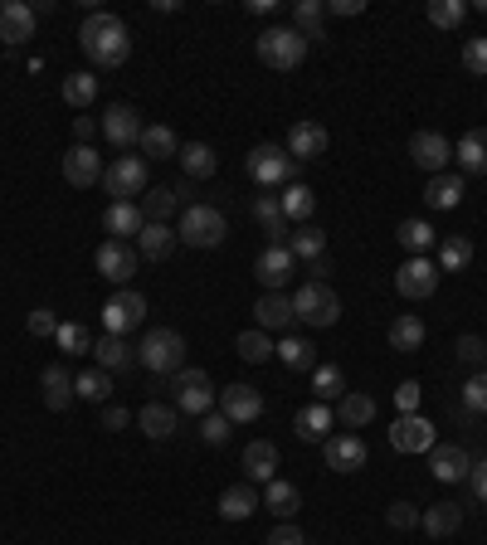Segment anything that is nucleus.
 Masks as SVG:
<instances>
[{"instance_id":"obj_12","label":"nucleus","mask_w":487,"mask_h":545,"mask_svg":"<svg viewBox=\"0 0 487 545\" xmlns=\"http://www.w3.org/2000/svg\"><path fill=\"white\" fill-rule=\"evenodd\" d=\"M434 443H439V434H434V424L424 414H400L395 429H390V448L395 453H429Z\"/></svg>"},{"instance_id":"obj_47","label":"nucleus","mask_w":487,"mask_h":545,"mask_svg":"<svg viewBox=\"0 0 487 545\" xmlns=\"http://www.w3.org/2000/svg\"><path fill=\"white\" fill-rule=\"evenodd\" d=\"M288 254L307 258V263H312V258H322V254H327V234H322V229H312V224H302V229L288 234Z\"/></svg>"},{"instance_id":"obj_28","label":"nucleus","mask_w":487,"mask_h":545,"mask_svg":"<svg viewBox=\"0 0 487 545\" xmlns=\"http://www.w3.org/2000/svg\"><path fill=\"white\" fill-rule=\"evenodd\" d=\"M273 473H278V448L268 438H254L244 448V477L249 482H273Z\"/></svg>"},{"instance_id":"obj_13","label":"nucleus","mask_w":487,"mask_h":545,"mask_svg":"<svg viewBox=\"0 0 487 545\" xmlns=\"http://www.w3.org/2000/svg\"><path fill=\"white\" fill-rule=\"evenodd\" d=\"M410 156H414V166H424L429 176H444L449 161H453V142L444 137V132H414Z\"/></svg>"},{"instance_id":"obj_10","label":"nucleus","mask_w":487,"mask_h":545,"mask_svg":"<svg viewBox=\"0 0 487 545\" xmlns=\"http://www.w3.org/2000/svg\"><path fill=\"white\" fill-rule=\"evenodd\" d=\"M434 288H439V263L434 258H405L400 263V273H395V292L400 297L424 302V297H434Z\"/></svg>"},{"instance_id":"obj_41","label":"nucleus","mask_w":487,"mask_h":545,"mask_svg":"<svg viewBox=\"0 0 487 545\" xmlns=\"http://www.w3.org/2000/svg\"><path fill=\"white\" fill-rule=\"evenodd\" d=\"M273 356L288 365V370H312V365H317V346H312L307 336H283V341L273 346Z\"/></svg>"},{"instance_id":"obj_4","label":"nucleus","mask_w":487,"mask_h":545,"mask_svg":"<svg viewBox=\"0 0 487 545\" xmlns=\"http://www.w3.org/2000/svg\"><path fill=\"white\" fill-rule=\"evenodd\" d=\"M225 234H229V219L215 205H186V215L176 224V239L190 244V249H220Z\"/></svg>"},{"instance_id":"obj_44","label":"nucleus","mask_w":487,"mask_h":545,"mask_svg":"<svg viewBox=\"0 0 487 545\" xmlns=\"http://www.w3.org/2000/svg\"><path fill=\"white\" fill-rule=\"evenodd\" d=\"M390 346H395L400 356L419 351V346H424V322L410 317V312H405V317H395V322H390Z\"/></svg>"},{"instance_id":"obj_57","label":"nucleus","mask_w":487,"mask_h":545,"mask_svg":"<svg viewBox=\"0 0 487 545\" xmlns=\"http://www.w3.org/2000/svg\"><path fill=\"white\" fill-rule=\"evenodd\" d=\"M463 69L478 73V78H487V39H483V35L463 44Z\"/></svg>"},{"instance_id":"obj_37","label":"nucleus","mask_w":487,"mask_h":545,"mask_svg":"<svg viewBox=\"0 0 487 545\" xmlns=\"http://www.w3.org/2000/svg\"><path fill=\"white\" fill-rule=\"evenodd\" d=\"M93 361L103 365V370H127V365L137 361V351L127 346V336H108L103 331V341H93Z\"/></svg>"},{"instance_id":"obj_33","label":"nucleus","mask_w":487,"mask_h":545,"mask_svg":"<svg viewBox=\"0 0 487 545\" xmlns=\"http://www.w3.org/2000/svg\"><path fill=\"white\" fill-rule=\"evenodd\" d=\"M375 419V400L371 395H361V390H346L337 400V424L341 429H366Z\"/></svg>"},{"instance_id":"obj_60","label":"nucleus","mask_w":487,"mask_h":545,"mask_svg":"<svg viewBox=\"0 0 487 545\" xmlns=\"http://www.w3.org/2000/svg\"><path fill=\"white\" fill-rule=\"evenodd\" d=\"M263 545H307V541H302V531L293 526V521H278V526L268 531V541H263Z\"/></svg>"},{"instance_id":"obj_1","label":"nucleus","mask_w":487,"mask_h":545,"mask_svg":"<svg viewBox=\"0 0 487 545\" xmlns=\"http://www.w3.org/2000/svg\"><path fill=\"white\" fill-rule=\"evenodd\" d=\"M78 44H83L88 64H98V69H122L127 54H132V35L113 10H93L78 30Z\"/></svg>"},{"instance_id":"obj_40","label":"nucleus","mask_w":487,"mask_h":545,"mask_svg":"<svg viewBox=\"0 0 487 545\" xmlns=\"http://www.w3.org/2000/svg\"><path fill=\"white\" fill-rule=\"evenodd\" d=\"M322 15H327V5H322V0H298V5H293V30H298L307 44L327 39V30H322Z\"/></svg>"},{"instance_id":"obj_59","label":"nucleus","mask_w":487,"mask_h":545,"mask_svg":"<svg viewBox=\"0 0 487 545\" xmlns=\"http://www.w3.org/2000/svg\"><path fill=\"white\" fill-rule=\"evenodd\" d=\"M54 331H59V317L49 307H35L30 312V336H54Z\"/></svg>"},{"instance_id":"obj_42","label":"nucleus","mask_w":487,"mask_h":545,"mask_svg":"<svg viewBox=\"0 0 487 545\" xmlns=\"http://www.w3.org/2000/svg\"><path fill=\"white\" fill-rule=\"evenodd\" d=\"M74 395H78V400H88V404H108V395H113L108 370H103V365H93V370L74 375Z\"/></svg>"},{"instance_id":"obj_52","label":"nucleus","mask_w":487,"mask_h":545,"mask_svg":"<svg viewBox=\"0 0 487 545\" xmlns=\"http://www.w3.org/2000/svg\"><path fill=\"white\" fill-rule=\"evenodd\" d=\"M54 341H59L64 356H88V351H93V341H88V327H83V322H59Z\"/></svg>"},{"instance_id":"obj_3","label":"nucleus","mask_w":487,"mask_h":545,"mask_svg":"<svg viewBox=\"0 0 487 545\" xmlns=\"http://www.w3.org/2000/svg\"><path fill=\"white\" fill-rule=\"evenodd\" d=\"M254 49H259V59L268 64V69H278V73H288V69H298L302 59H307V39L293 30V25H268L259 39H254Z\"/></svg>"},{"instance_id":"obj_26","label":"nucleus","mask_w":487,"mask_h":545,"mask_svg":"<svg viewBox=\"0 0 487 545\" xmlns=\"http://www.w3.org/2000/svg\"><path fill=\"white\" fill-rule=\"evenodd\" d=\"M254 219L263 224L268 244H288V215H283V195H259V200H254Z\"/></svg>"},{"instance_id":"obj_46","label":"nucleus","mask_w":487,"mask_h":545,"mask_svg":"<svg viewBox=\"0 0 487 545\" xmlns=\"http://www.w3.org/2000/svg\"><path fill=\"white\" fill-rule=\"evenodd\" d=\"M424 15H429L434 30H458V25L468 20V0H429Z\"/></svg>"},{"instance_id":"obj_35","label":"nucleus","mask_w":487,"mask_h":545,"mask_svg":"<svg viewBox=\"0 0 487 545\" xmlns=\"http://www.w3.org/2000/svg\"><path fill=\"white\" fill-rule=\"evenodd\" d=\"M458 200H463V176H453V171L429 176V185H424V205L429 210H453Z\"/></svg>"},{"instance_id":"obj_16","label":"nucleus","mask_w":487,"mask_h":545,"mask_svg":"<svg viewBox=\"0 0 487 545\" xmlns=\"http://www.w3.org/2000/svg\"><path fill=\"white\" fill-rule=\"evenodd\" d=\"M429 473H434V482H468L473 458H468V448H458V443H434V448H429Z\"/></svg>"},{"instance_id":"obj_55","label":"nucleus","mask_w":487,"mask_h":545,"mask_svg":"<svg viewBox=\"0 0 487 545\" xmlns=\"http://www.w3.org/2000/svg\"><path fill=\"white\" fill-rule=\"evenodd\" d=\"M229 429H234V424H229L225 414H205V419H200V438H205L210 448H225V443H229Z\"/></svg>"},{"instance_id":"obj_30","label":"nucleus","mask_w":487,"mask_h":545,"mask_svg":"<svg viewBox=\"0 0 487 545\" xmlns=\"http://www.w3.org/2000/svg\"><path fill=\"white\" fill-rule=\"evenodd\" d=\"M176 414H181L176 404H142V409H137V429L161 443V438L176 434Z\"/></svg>"},{"instance_id":"obj_19","label":"nucleus","mask_w":487,"mask_h":545,"mask_svg":"<svg viewBox=\"0 0 487 545\" xmlns=\"http://www.w3.org/2000/svg\"><path fill=\"white\" fill-rule=\"evenodd\" d=\"M103 137H108L117 151H127V146L142 142V117H137V108H127V103H113V108L103 112Z\"/></svg>"},{"instance_id":"obj_6","label":"nucleus","mask_w":487,"mask_h":545,"mask_svg":"<svg viewBox=\"0 0 487 545\" xmlns=\"http://www.w3.org/2000/svg\"><path fill=\"white\" fill-rule=\"evenodd\" d=\"M244 166H249V176H254L259 185H268V190H273V185H293V181H298V161H293L283 146H273V142L254 146Z\"/></svg>"},{"instance_id":"obj_22","label":"nucleus","mask_w":487,"mask_h":545,"mask_svg":"<svg viewBox=\"0 0 487 545\" xmlns=\"http://www.w3.org/2000/svg\"><path fill=\"white\" fill-rule=\"evenodd\" d=\"M453 161H458L463 181L468 176H487V127H468L463 142L453 146Z\"/></svg>"},{"instance_id":"obj_23","label":"nucleus","mask_w":487,"mask_h":545,"mask_svg":"<svg viewBox=\"0 0 487 545\" xmlns=\"http://www.w3.org/2000/svg\"><path fill=\"white\" fill-rule=\"evenodd\" d=\"M0 39L15 49V44H25V39H35V10L25 5V0H5L0 5Z\"/></svg>"},{"instance_id":"obj_7","label":"nucleus","mask_w":487,"mask_h":545,"mask_svg":"<svg viewBox=\"0 0 487 545\" xmlns=\"http://www.w3.org/2000/svg\"><path fill=\"white\" fill-rule=\"evenodd\" d=\"M171 400L181 414H210V404H215V385H210V375L205 370H181V375H171Z\"/></svg>"},{"instance_id":"obj_61","label":"nucleus","mask_w":487,"mask_h":545,"mask_svg":"<svg viewBox=\"0 0 487 545\" xmlns=\"http://www.w3.org/2000/svg\"><path fill=\"white\" fill-rule=\"evenodd\" d=\"M127 424H132V414H127L122 404H108V409H103V429H108V434H117V429H127Z\"/></svg>"},{"instance_id":"obj_27","label":"nucleus","mask_w":487,"mask_h":545,"mask_svg":"<svg viewBox=\"0 0 487 545\" xmlns=\"http://www.w3.org/2000/svg\"><path fill=\"white\" fill-rule=\"evenodd\" d=\"M176 244H181V239H176L171 224H147V229L137 234V254L151 258V263H166V258L176 254Z\"/></svg>"},{"instance_id":"obj_58","label":"nucleus","mask_w":487,"mask_h":545,"mask_svg":"<svg viewBox=\"0 0 487 545\" xmlns=\"http://www.w3.org/2000/svg\"><path fill=\"white\" fill-rule=\"evenodd\" d=\"M419 400H424L419 380H405V385L395 390V404H400V414H419Z\"/></svg>"},{"instance_id":"obj_5","label":"nucleus","mask_w":487,"mask_h":545,"mask_svg":"<svg viewBox=\"0 0 487 545\" xmlns=\"http://www.w3.org/2000/svg\"><path fill=\"white\" fill-rule=\"evenodd\" d=\"M293 322H307V327H337L341 322V297L327 283H302L293 292Z\"/></svg>"},{"instance_id":"obj_39","label":"nucleus","mask_w":487,"mask_h":545,"mask_svg":"<svg viewBox=\"0 0 487 545\" xmlns=\"http://www.w3.org/2000/svg\"><path fill=\"white\" fill-rule=\"evenodd\" d=\"M419 526H424L429 536H453V531L463 526V507H458V502H439V507H424V511H419Z\"/></svg>"},{"instance_id":"obj_2","label":"nucleus","mask_w":487,"mask_h":545,"mask_svg":"<svg viewBox=\"0 0 487 545\" xmlns=\"http://www.w3.org/2000/svg\"><path fill=\"white\" fill-rule=\"evenodd\" d=\"M137 361L147 365L151 375H181L186 370V336L171 327H151L137 346Z\"/></svg>"},{"instance_id":"obj_11","label":"nucleus","mask_w":487,"mask_h":545,"mask_svg":"<svg viewBox=\"0 0 487 545\" xmlns=\"http://www.w3.org/2000/svg\"><path fill=\"white\" fill-rule=\"evenodd\" d=\"M98 273L108 278V283H127L132 273H137V263H142V254H137V244H122V239H103L98 244Z\"/></svg>"},{"instance_id":"obj_53","label":"nucleus","mask_w":487,"mask_h":545,"mask_svg":"<svg viewBox=\"0 0 487 545\" xmlns=\"http://www.w3.org/2000/svg\"><path fill=\"white\" fill-rule=\"evenodd\" d=\"M463 409H468V414H487V365L468 375V385H463Z\"/></svg>"},{"instance_id":"obj_21","label":"nucleus","mask_w":487,"mask_h":545,"mask_svg":"<svg viewBox=\"0 0 487 545\" xmlns=\"http://www.w3.org/2000/svg\"><path fill=\"white\" fill-rule=\"evenodd\" d=\"M103 229H108L113 239H122V244H127V239L137 244V234L147 229V215H142V205H137V200H113V205H108V215H103Z\"/></svg>"},{"instance_id":"obj_62","label":"nucleus","mask_w":487,"mask_h":545,"mask_svg":"<svg viewBox=\"0 0 487 545\" xmlns=\"http://www.w3.org/2000/svg\"><path fill=\"white\" fill-rule=\"evenodd\" d=\"M468 482H473L478 502H487V458H483V463H473V473H468Z\"/></svg>"},{"instance_id":"obj_9","label":"nucleus","mask_w":487,"mask_h":545,"mask_svg":"<svg viewBox=\"0 0 487 545\" xmlns=\"http://www.w3.org/2000/svg\"><path fill=\"white\" fill-rule=\"evenodd\" d=\"M147 322V297L142 292H117V297H108V307H103V331L108 336H127L132 327H142Z\"/></svg>"},{"instance_id":"obj_14","label":"nucleus","mask_w":487,"mask_h":545,"mask_svg":"<svg viewBox=\"0 0 487 545\" xmlns=\"http://www.w3.org/2000/svg\"><path fill=\"white\" fill-rule=\"evenodd\" d=\"M322 453H327V468H332V473H361L366 458H371L361 434H332L322 443Z\"/></svg>"},{"instance_id":"obj_18","label":"nucleus","mask_w":487,"mask_h":545,"mask_svg":"<svg viewBox=\"0 0 487 545\" xmlns=\"http://www.w3.org/2000/svg\"><path fill=\"white\" fill-rule=\"evenodd\" d=\"M327 146H332V137H327L322 122H293V132H288V156H293L298 166L302 161H322Z\"/></svg>"},{"instance_id":"obj_51","label":"nucleus","mask_w":487,"mask_h":545,"mask_svg":"<svg viewBox=\"0 0 487 545\" xmlns=\"http://www.w3.org/2000/svg\"><path fill=\"white\" fill-rule=\"evenodd\" d=\"M273 346H278V341H268V331H239V356H244V361L249 365H263V361H273Z\"/></svg>"},{"instance_id":"obj_54","label":"nucleus","mask_w":487,"mask_h":545,"mask_svg":"<svg viewBox=\"0 0 487 545\" xmlns=\"http://www.w3.org/2000/svg\"><path fill=\"white\" fill-rule=\"evenodd\" d=\"M385 526H390V531H414V526H419V507H414V502H390V507H385Z\"/></svg>"},{"instance_id":"obj_49","label":"nucleus","mask_w":487,"mask_h":545,"mask_svg":"<svg viewBox=\"0 0 487 545\" xmlns=\"http://www.w3.org/2000/svg\"><path fill=\"white\" fill-rule=\"evenodd\" d=\"M176 205H181L176 190H171V185H156L147 200H142V215H147V224H166V219L176 215Z\"/></svg>"},{"instance_id":"obj_64","label":"nucleus","mask_w":487,"mask_h":545,"mask_svg":"<svg viewBox=\"0 0 487 545\" xmlns=\"http://www.w3.org/2000/svg\"><path fill=\"white\" fill-rule=\"evenodd\" d=\"M327 10H332V15H361V10H366V0H332Z\"/></svg>"},{"instance_id":"obj_56","label":"nucleus","mask_w":487,"mask_h":545,"mask_svg":"<svg viewBox=\"0 0 487 545\" xmlns=\"http://www.w3.org/2000/svg\"><path fill=\"white\" fill-rule=\"evenodd\" d=\"M458 361L473 365V370H483L487 365V341L483 336H458Z\"/></svg>"},{"instance_id":"obj_20","label":"nucleus","mask_w":487,"mask_h":545,"mask_svg":"<svg viewBox=\"0 0 487 545\" xmlns=\"http://www.w3.org/2000/svg\"><path fill=\"white\" fill-rule=\"evenodd\" d=\"M220 414L229 424H254L263 414V395L254 385H229V390H220Z\"/></svg>"},{"instance_id":"obj_25","label":"nucleus","mask_w":487,"mask_h":545,"mask_svg":"<svg viewBox=\"0 0 487 545\" xmlns=\"http://www.w3.org/2000/svg\"><path fill=\"white\" fill-rule=\"evenodd\" d=\"M332 424H337V414H332V404H307L298 409V419H293V429H298L302 443H327L332 438Z\"/></svg>"},{"instance_id":"obj_38","label":"nucleus","mask_w":487,"mask_h":545,"mask_svg":"<svg viewBox=\"0 0 487 545\" xmlns=\"http://www.w3.org/2000/svg\"><path fill=\"white\" fill-rule=\"evenodd\" d=\"M263 502H268V511L278 516V521H293L302 507V492L293 487V482H283V477H273L268 482V492H263Z\"/></svg>"},{"instance_id":"obj_36","label":"nucleus","mask_w":487,"mask_h":545,"mask_svg":"<svg viewBox=\"0 0 487 545\" xmlns=\"http://www.w3.org/2000/svg\"><path fill=\"white\" fill-rule=\"evenodd\" d=\"M142 156L147 161H166V156H181V142H176V132L166 127V122H151V127H142Z\"/></svg>"},{"instance_id":"obj_48","label":"nucleus","mask_w":487,"mask_h":545,"mask_svg":"<svg viewBox=\"0 0 487 545\" xmlns=\"http://www.w3.org/2000/svg\"><path fill=\"white\" fill-rule=\"evenodd\" d=\"M473 263V239H463V234H453L439 244V273H463Z\"/></svg>"},{"instance_id":"obj_32","label":"nucleus","mask_w":487,"mask_h":545,"mask_svg":"<svg viewBox=\"0 0 487 545\" xmlns=\"http://www.w3.org/2000/svg\"><path fill=\"white\" fill-rule=\"evenodd\" d=\"M181 171H186V181H210L215 171H220V156L210 151L205 142H190V146H181Z\"/></svg>"},{"instance_id":"obj_63","label":"nucleus","mask_w":487,"mask_h":545,"mask_svg":"<svg viewBox=\"0 0 487 545\" xmlns=\"http://www.w3.org/2000/svg\"><path fill=\"white\" fill-rule=\"evenodd\" d=\"M93 132H98V122H93V117H78V122H74L78 146H88V142H93Z\"/></svg>"},{"instance_id":"obj_43","label":"nucleus","mask_w":487,"mask_h":545,"mask_svg":"<svg viewBox=\"0 0 487 545\" xmlns=\"http://www.w3.org/2000/svg\"><path fill=\"white\" fill-rule=\"evenodd\" d=\"M312 395L317 404H332L346 395V375H341V365H312Z\"/></svg>"},{"instance_id":"obj_45","label":"nucleus","mask_w":487,"mask_h":545,"mask_svg":"<svg viewBox=\"0 0 487 545\" xmlns=\"http://www.w3.org/2000/svg\"><path fill=\"white\" fill-rule=\"evenodd\" d=\"M312 210H317V195H312L307 185H302V181L283 185V215L293 219V224H307V219H312Z\"/></svg>"},{"instance_id":"obj_50","label":"nucleus","mask_w":487,"mask_h":545,"mask_svg":"<svg viewBox=\"0 0 487 545\" xmlns=\"http://www.w3.org/2000/svg\"><path fill=\"white\" fill-rule=\"evenodd\" d=\"M93 98H98V78L93 73H69L64 78V103L69 108H93Z\"/></svg>"},{"instance_id":"obj_24","label":"nucleus","mask_w":487,"mask_h":545,"mask_svg":"<svg viewBox=\"0 0 487 545\" xmlns=\"http://www.w3.org/2000/svg\"><path fill=\"white\" fill-rule=\"evenodd\" d=\"M254 322H259V331H283L288 336V327H293V297L288 292H263L254 302Z\"/></svg>"},{"instance_id":"obj_15","label":"nucleus","mask_w":487,"mask_h":545,"mask_svg":"<svg viewBox=\"0 0 487 545\" xmlns=\"http://www.w3.org/2000/svg\"><path fill=\"white\" fill-rule=\"evenodd\" d=\"M103 156L93 151V146H69L64 151V181L74 185V190H88V185H103Z\"/></svg>"},{"instance_id":"obj_8","label":"nucleus","mask_w":487,"mask_h":545,"mask_svg":"<svg viewBox=\"0 0 487 545\" xmlns=\"http://www.w3.org/2000/svg\"><path fill=\"white\" fill-rule=\"evenodd\" d=\"M103 190L113 200H132L147 190V156H117L113 166L103 171Z\"/></svg>"},{"instance_id":"obj_29","label":"nucleus","mask_w":487,"mask_h":545,"mask_svg":"<svg viewBox=\"0 0 487 545\" xmlns=\"http://www.w3.org/2000/svg\"><path fill=\"white\" fill-rule=\"evenodd\" d=\"M254 511H259V492H254L249 477L234 482V487H225V497H220V516H225V521H249Z\"/></svg>"},{"instance_id":"obj_31","label":"nucleus","mask_w":487,"mask_h":545,"mask_svg":"<svg viewBox=\"0 0 487 545\" xmlns=\"http://www.w3.org/2000/svg\"><path fill=\"white\" fill-rule=\"evenodd\" d=\"M39 385H44V404L59 414V409H69V404L78 400L74 395V375L64 370V365H49L44 375H39Z\"/></svg>"},{"instance_id":"obj_34","label":"nucleus","mask_w":487,"mask_h":545,"mask_svg":"<svg viewBox=\"0 0 487 545\" xmlns=\"http://www.w3.org/2000/svg\"><path fill=\"white\" fill-rule=\"evenodd\" d=\"M400 249H410V258H429V249L439 244V234H434V224L429 219H400Z\"/></svg>"},{"instance_id":"obj_17","label":"nucleus","mask_w":487,"mask_h":545,"mask_svg":"<svg viewBox=\"0 0 487 545\" xmlns=\"http://www.w3.org/2000/svg\"><path fill=\"white\" fill-rule=\"evenodd\" d=\"M293 268H298V258L288 254V244H268L254 263V273H259V283L268 292H283L288 288V278H293Z\"/></svg>"}]
</instances>
